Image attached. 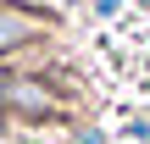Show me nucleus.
<instances>
[{
    "instance_id": "2",
    "label": "nucleus",
    "mask_w": 150,
    "mask_h": 144,
    "mask_svg": "<svg viewBox=\"0 0 150 144\" xmlns=\"http://www.w3.org/2000/svg\"><path fill=\"white\" fill-rule=\"evenodd\" d=\"M0 94H6V78H0Z\"/></svg>"
},
{
    "instance_id": "1",
    "label": "nucleus",
    "mask_w": 150,
    "mask_h": 144,
    "mask_svg": "<svg viewBox=\"0 0 150 144\" xmlns=\"http://www.w3.org/2000/svg\"><path fill=\"white\" fill-rule=\"evenodd\" d=\"M17 39H22V22H17V17H0V50L17 44Z\"/></svg>"
}]
</instances>
